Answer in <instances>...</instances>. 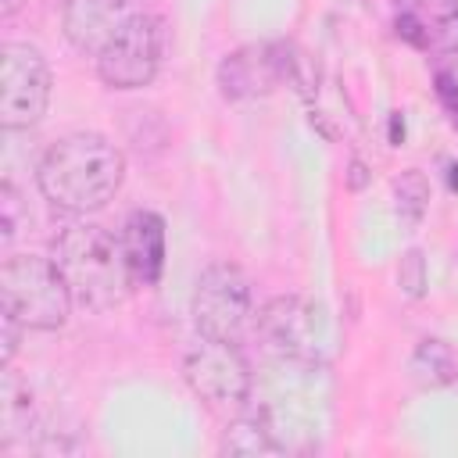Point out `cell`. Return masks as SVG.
<instances>
[{"mask_svg": "<svg viewBox=\"0 0 458 458\" xmlns=\"http://www.w3.org/2000/svg\"><path fill=\"white\" fill-rule=\"evenodd\" d=\"M122 179L125 154L100 132H72L57 140L36 168L39 193L68 215L100 211L122 190Z\"/></svg>", "mask_w": 458, "mask_h": 458, "instance_id": "1", "label": "cell"}, {"mask_svg": "<svg viewBox=\"0 0 458 458\" xmlns=\"http://www.w3.org/2000/svg\"><path fill=\"white\" fill-rule=\"evenodd\" d=\"M50 258L64 276L72 301L86 311H111L136 286L122 236H111L100 225L89 222L64 225L50 243Z\"/></svg>", "mask_w": 458, "mask_h": 458, "instance_id": "2", "label": "cell"}, {"mask_svg": "<svg viewBox=\"0 0 458 458\" xmlns=\"http://www.w3.org/2000/svg\"><path fill=\"white\" fill-rule=\"evenodd\" d=\"M0 308L14 315L25 329L50 333L68 322L75 301L54 258L11 254L0 265Z\"/></svg>", "mask_w": 458, "mask_h": 458, "instance_id": "3", "label": "cell"}, {"mask_svg": "<svg viewBox=\"0 0 458 458\" xmlns=\"http://www.w3.org/2000/svg\"><path fill=\"white\" fill-rule=\"evenodd\" d=\"M193 322L200 336L240 344L254 326L250 279L233 261H211L193 286Z\"/></svg>", "mask_w": 458, "mask_h": 458, "instance_id": "4", "label": "cell"}, {"mask_svg": "<svg viewBox=\"0 0 458 458\" xmlns=\"http://www.w3.org/2000/svg\"><path fill=\"white\" fill-rule=\"evenodd\" d=\"M182 376L190 390L208 401L218 411H240L250 401V365L240 351V344L200 336L186 358H182Z\"/></svg>", "mask_w": 458, "mask_h": 458, "instance_id": "5", "label": "cell"}, {"mask_svg": "<svg viewBox=\"0 0 458 458\" xmlns=\"http://www.w3.org/2000/svg\"><path fill=\"white\" fill-rule=\"evenodd\" d=\"M161 54H165V21L143 7L97 54V75L111 89H140L157 75Z\"/></svg>", "mask_w": 458, "mask_h": 458, "instance_id": "6", "label": "cell"}, {"mask_svg": "<svg viewBox=\"0 0 458 458\" xmlns=\"http://www.w3.org/2000/svg\"><path fill=\"white\" fill-rule=\"evenodd\" d=\"M50 104V64L29 43L0 47V125L29 129L47 114Z\"/></svg>", "mask_w": 458, "mask_h": 458, "instance_id": "7", "label": "cell"}, {"mask_svg": "<svg viewBox=\"0 0 458 458\" xmlns=\"http://www.w3.org/2000/svg\"><path fill=\"white\" fill-rule=\"evenodd\" d=\"M254 329L261 340L286 361L318 365L322 361V308L297 293H279L261 304L254 315Z\"/></svg>", "mask_w": 458, "mask_h": 458, "instance_id": "8", "label": "cell"}, {"mask_svg": "<svg viewBox=\"0 0 458 458\" xmlns=\"http://www.w3.org/2000/svg\"><path fill=\"white\" fill-rule=\"evenodd\" d=\"M290 75H293V57H286V47H240L222 57L218 89L225 100H250L258 93H268Z\"/></svg>", "mask_w": 458, "mask_h": 458, "instance_id": "9", "label": "cell"}, {"mask_svg": "<svg viewBox=\"0 0 458 458\" xmlns=\"http://www.w3.org/2000/svg\"><path fill=\"white\" fill-rule=\"evenodd\" d=\"M140 0H68L64 4V36L82 54H100L136 14Z\"/></svg>", "mask_w": 458, "mask_h": 458, "instance_id": "10", "label": "cell"}, {"mask_svg": "<svg viewBox=\"0 0 458 458\" xmlns=\"http://www.w3.org/2000/svg\"><path fill=\"white\" fill-rule=\"evenodd\" d=\"M122 247L140 286H154L165 268V222L157 211H132L122 229Z\"/></svg>", "mask_w": 458, "mask_h": 458, "instance_id": "11", "label": "cell"}, {"mask_svg": "<svg viewBox=\"0 0 458 458\" xmlns=\"http://www.w3.org/2000/svg\"><path fill=\"white\" fill-rule=\"evenodd\" d=\"M36 426L29 386L14 376L11 365H4L0 376V451H14L18 444L29 447V433Z\"/></svg>", "mask_w": 458, "mask_h": 458, "instance_id": "12", "label": "cell"}, {"mask_svg": "<svg viewBox=\"0 0 458 458\" xmlns=\"http://www.w3.org/2000/svg\"><path fill=\"white\" fill-rule=\"evenodd\" d=\"M218 451L229 458H279L283 444L276 440L265 411H243L240 408L236 419L225 426Z\"/></svg>", "mask_w": 458, "mask_h": 458, "instance_id": "13", "label": "cell"}, {"mask_svg": "<svg viewBox=\"0 0 458 458\" xmlns=\"http://www.w3.org/2000/svg\"><path fill=\"white\" fill-rule=\"evenodd\" d=\"M411 372L426 386H447L458 379V361L444 340H422L411 354Z\"/></svg>", "mask_w": 458, "mask_h": 458, "instance_id": "14", "label": "cell"}, {"mask_svg": "<svg viewBox=\"0 0 458 458\" xmlns=\"http://www.w3.org/2000/svg\"><path fill=\"white\" fill-rule=\"evenodd\" d=\"M394 197H397V215L408 229H415L429 208V182L419 168H408L394 179Z\"/></svg>", "mask_w": 458, "mask_h": 458, "instance_id": "15", "label": "cell"}, {"mask_svg": "<svg viewBox=\"0 0 458 458\" xmlns=\"http://www.w3.org/2000/svg\"><path fill=\"white\" fill-rule=\"evenodd\" d=\"M397 283L408 297H422L426 293V258L422 250H408L397 265Z\"/></svg>", "mask_w": 458, "mask_h": 458, "instance_id": "16", "label": "cell"}, {"mask_svg": "<svg viewBox=\"0 0 458 458\" xmlns=\"http://www.w3.org/2000/svg\"><path fill=\"white\" fill-rule=\"evenodd\" d=\"M0 240H4V247L14 240V233H18V197H14V186L11 182H4L0 186Z\"/></svg>", "mask_w": 458, "mask_h": 458, "instance_id": "17", "label": "cell"}, {"mask_svg": "<svg viewBox=\"0 0 458 458\" xmlns=\"http://www.w3.org/2000/svg\"><path fill=\"white\" fill-rule=\"evenodd\" d=\"M21 322L14 318V315H7L4 308H0V358H4V365H11L14 361V354H18V340H21Z\"/></svg>", "mask_w": 458, "mask_h": 458, "instance_id": "18", "label": "cell"}, {"mask_svg": "<svg viewBox=\"0 0 458 458\" xmlns=\"http://www.w3.org/2000/svg\"><path fill=\"white\" fill-rule=\"evenodd\" d=\"M397 36L408 39L411 47H426L429 43V32L422 29V21L411 11H397Z\"/></svg>", "mask_w": 458, "mask_h": 458, "instance_id": "19", "label": "cell"}, {"mask_svg": "<svg viewBox=\"0 0 458 458\" xmlns=\"http://www.w3.org/2000/svg\"><path fill=\"white\" fill-rule=\"evenodd\" d=\"M437 39H440L444 50H458V11L444 14V21H440V29H437Z\"/></svg>", "mask_w": 458, "mask_h": 458, "instance_id": "20", "label": "cell"}, {"mask_svg": "<svg viewBox=\"0 0 458 458\" xmlns=\"http://www.w3.org/2000/svg\"><path fill=\"white\" fill-rule=\"evenodd\" d=\"M437 86H440V97L447 100V107L458 111V86H454V79H451V75H440Z\"/></svg>", "mask_w": 458, "mask_h": 458, "instance_id": "21", "label": "cell"}, {"mask_svg": "<svg viewBox=\"0 0 458 458\" xmlns=\"http://www.w3.org/2000/svg\"><path fill=\"white\" fill-rule=\"evenodd\" d=\"M347 186H351V190L365 186V165H361V161H351V175H347Z\"/></svg>", "mask_w": 458, "mask_h": 458, "instance_id": "22", "label": "cell"}, {"mask_svg": "<svg viewBox=\"0 0 458 458\" xmlns=\"http://www.w3.org/2000/svg\"><path fill=\"white\" fill-rule=\"evenodd\" d=\"M401 136H404V122H401V114H394V118H390V140L401 143Z\"/></svg>", "mask_w": 458, "mask_h": 458, "instance_id": "23", "label": "cell"}, {"mask_svg": "<svg viewBox=\"0 0 458 458\" xmlns=\"http://www.w3.org/2000/svg\"><path fill=\"white\" fill-rule=\"evenodd\" d=\"M394 4H397V11H411V14L422 7V0H394Z\"/></svg>", "mask_w": 458, "mask_h": 458, "instance_id": "24", "label": "cell"}, {"mask_svg": "<svg viewBox=\"0 0 458 458\" xmlns=\"http://www.w3.org/2000/svg\"><path fill=\"white\" fill-rule=\"evenodd\" d=\"M440 7L451 14V11H458V0H440Z\"/></svg>", "mask_w": 458, "mask_h": 458, "instance_id": "25", "label": "cell"}]
</instances>
